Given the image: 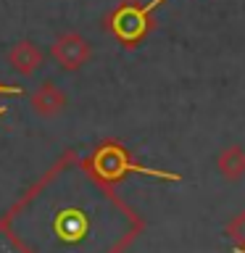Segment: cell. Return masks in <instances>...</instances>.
Here are the masks:
<instances>
[{"mask_svg": "<svg viewBox=\"0 0 245 253\" xmlns=\"http://www.w3.org/2000/svg\"><path fill=\"white\" fill-rule=\"evenodd\" d=\"M82 53H84V45L79 37H63V40H58V45H55V55L66 63H74L77 58H82Z\"/></svg>", "mask_w": 245, "mask_h": 253, "instance_id": "cell-2", "label": "cell"}, {"mask_svg": "<svg viewBox=\"0 0 245 253\" xmlns=\"http://www.w3.org/2000/svg\"><path fill=\"white\" fill-rule=\"evenodd\" d=\"M11 61L16 63V69H21V71H32V69L37 66V61H40V53L35 50V45L21 42V45H16V50L11 53Z\"/></svg>", "mask_w": 245, "mask_h": 253, "instance_id": "cell-1", "label": "cell"}]
</instances>
